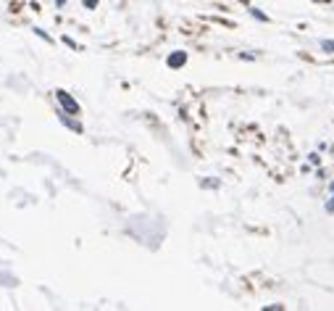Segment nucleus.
<instances>
[{
    "instance_id": "nucleus-1",
    "label": "nucleus",
    "mask_w": 334,
    "mask_h": 311,
    "mask_svg": "<svg viewBox=\"0 0 334 311\" xmlns=\"http://www.w3.org/2000/svg\"><path fill=\"white\" fill-rule=\"evenodd\" d=\"M55 98H58V100L63 103L68 113H79V106H76V100H71V98H68V95L63 93V90H58V93H55Z\"/></svg>"
},
{
    "instance_id": "nucleus-2",
    "label": "nucleus",
    "mask_w": 334,
    "mask_h": 311,
    "mask_svg": "<svg viewBox=\"0 0 334 311\" xmlns=\"http://www.w3.org/2000/svg\"><path fill=\"white\" fill-rule=\"evenodd\" d=\"M184 61H187V55H184V53H174V55L169 58V66H182Z\"/></svg>"
},
{
    "instance_id": "nucleus-3",
    "label": "nucleus",
    "mask_w": 334,
    "mask_h": 311,
    "mask_svg": "<svg viewBox=\"0 0 334 311\" xmlns=\"http://www.w3.org/2000/svg\"><path fill=\"white\" fill-rule=\"evenodd\" d=\"M318 48L324 50V53H334V40H321Z\"/></svg>"
},
{
    "instance_id": "nucleus-4",
    "label": "nucleus",
    "mask_w": 334,
    "mask_h": 311,
    "mask_svg": "<svg viewBox=\"0 0 334 311\" xmlns=\"http://www.w3.org/2000/svg\"><path fill=\"white\" fill-rule=\"evenodd\" d=\"M253 16H256L258 21H266V14H261V11H256V8H253Z\"/></svg>"
},
{
    "instance_id": "nucleus-5",
    "label": "nucleus",
    "mask_w": 334,
    "mask_h": 311,
    "mask_svg": "<svg viewBox=\"0 0 334 311\" xmlns=\"http://www.w3.org/2000/svg\"><path fill=\"white\" fill-rule=\"evenodd\" d=\"M326 211H329V214H334V195H331V201L326 203Z\"/></svg>"
},
{
    "instance_id": "nucleus-6",
    "label": "nucleus",
    "mask_w": 334,
    "mask_h": 311,
    "mask_svg": "<svg viewBox=\"0 0 334 311\" xmlns=\"http://www.w3.org/2000/svg\"><path fill=\"white\" fill-rule=\"evenodd\" d=\"M63 3H66V0H58V6H63Z\"/></svg>"
},
{
    "instance_id": "nucleus-7",
    "label": "nucleus",
    "mask_w": 334,
    "mask_h": 311,
    "mask_svg": "<svg viewBox=\"0 0 334 311\" xmlns=\"http://www.w3.org/2000/svg\"><path fill=\"white\" fill-rule=\"evenodd\" d=\"M324 3H329V0H324Z\"/></svg>"
}]
</instances>
